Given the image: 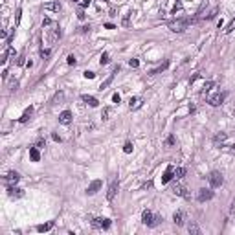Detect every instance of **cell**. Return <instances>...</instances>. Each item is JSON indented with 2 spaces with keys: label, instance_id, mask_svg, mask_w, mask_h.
<instances>
[{
  "label": "cell",
  "instance_id": "1",
  "mask_svg": "<svg viewBox=\"0 0 235 235\" xmlns=\"http://www.w3.org/2000/svg\"><path fill=\"white\" fill-rule=\"evenodd\" d=\"M160 221H162V217L153 215V211H149V209H145V211L142 213V222L145 224V226H156V224H160Z\"/></svg>",
  "mask_w": 235,
  "mask_h": 235
},
{
  "label": "cell",
  "instance_id": "2",
  "mask_svg": "<svg viewBox=\"0 0 235 235\" xmlns=\"http://www.w3.org/2000/svg\"><path fill=\"white\" fill-rule=\"evenodd\" d=\"M187 24H189L187 18H176V20L169 22V29H171V31H174V33H182V31H186Z\"/></svg>",
  "mask_w": 235,
  "mask_h": 235
},
{
  "label": "cell",
  "instance_id": "3",
  "mask_svg": "<svg viewBox=\"0 0 235 235\" xmlns=\"http://www.w3.org/2000/svg\"><path fill=\"white\" fill-rule=\"evenodd\" d=\"M208 180H209V186H211V187H221L222 182H224L222 174L219 173V171H211V173H209V176H208Z\"/></svg>",
  "mask_w": 235,
  "mask_h": 235
},
{
  "label": "cell",
  "instance_id": "4",
  "mask_svg": "<svg viewBox=\"0 0 235 235\" xmlns=\"http://www.w3.org/2000/svg\"><path fill=\"white\" fill-rule=\"evenodd\" d=\"M224 99H226V94H221V92H217V94H213V96H209L208 97V103L211 105V107H219V105H222L224 103Z\"/></svg>",
  "mask_w": 235,
  "mask_h": 235
},
{
  "label": "cell",
  "instance_id": "5",
  "mask_svg": "<svg viewBox=\"0 0 235 235\" xmlns=\"http://www.w3.org/2000/svg\"><path fill=\"white\" fill-rule=\"evenodd\" d=\"M118 189H119V182L118 180H112V182L108 184V189H107V198L108 200H114V197L118 195Z\"/></svg>",
  "mask_w": 235,
  "mask_h": 235
},
{
  "label": "cell",
  "instance_id": "6",
  "mask_svg": "<svg viewBox=\"0 0 235 235\" xmlns=\"http://www.w3.org/2000/svg\"><path fill=\"white\" fill-rule=\"evenodd\" d=\"M92 228H103V230H108L110 228V219H103V217H97L92 221Z\"/></svg>",
  "mask_w": 235,
  "mask_h": 235
},
{
  "label": "cell",
  "instance_id": "7",
  "mask_svg": "<svg viewBox=\"0 0 235 235\" xmlns=\"http://www.w3.org/2000/svg\"><path fill=\"white\" fill-rule=\"evenodd\" d=\"M213 198V191L211 189H198V193H197V200L198 202H206V200H211Z\"/></svg>",
  "mask_w": 235,
  "mask_h": 235
},
{
  "label": "cell",
  "instance_id": "8",
  "mask_svg": "<svg viewBox=\"0 0 235 235\" xmlns=\"http://www.w3.org/2000/svg\"><path fill=\"white\" fill-rule=\"evenodd\" d=\"M18 180H20V174H18L17 171H9L6 176H4V182H6L7 186H15Z\"/></svg>",
  "mask_w": 235,
  "mask_h": 235
},
{
  "label": "cell",
  "instance_id": "9",
  "mask_svg": "<svg viewBox=\"0 0 235 235\" xmlns=\"http://www.w3.org/2000/svg\"><path fill=\"white\" fill-rule=\"evenodd\" d=\"M101 186H103L101 180H94V182H90V186L87 187V195H96L99 189H101Z\"/></svg>",
  "mask_w": 235,
  "mask_h": 235
},
{
  "label": "cell",
  "instance_id": "10",
  "mask_svg": "<svg viewBox=\"0 0 235 235\" xmlns=\"http://www.w3.org/2000/svg\"><path fill=\"white\" fill-rule=\"evenodd\" d=\"M7 195L11 198H20V197H24V191L17 186H7Z\"/></svg>",
  "mask_w": 235,
  "mask_h": 235
},
{
  "label": "cell",
  "instance_id": "11",
  "mask_svg": "<svg viewBox=\"0 0 235 235\" xmlns=\"http://www.w3.org/2000/svg\"><path fill=\"white\" fill-rule=\"evenodd\" d=\"M173 178H174V167L169 166V167L166 169V173H163V176H162V184H169Z\"/></svg>",
  "mask_w": 235,
  "mask_h": 235
},
{
  "label": "cell",
  "instance_id": "12",
  "mask_svg": "<svg viewBox=\"0 0 235 235\" xmlns=\"http://www.w3.org/2000/svg\"><path fill=\"white\" fill-rule=\"evenodd\" d=\"M70 121H72V112H70V110H63L61 114H59V123L68 125Z\"/></svg>",
  "mask_w": 235,
  "mask_h": 235
},
{
  "label": "cell",
  "instance_id": "13",
  "mask_svg": "<svg viewBox=\"0 0 235 235\" xmlns=\"http://www.w3.org/2000/svg\"><path fill=\"white\" fill-rule=\"evenodd\" d=\"M142 105H143L142 97H131L129 99V108H131V110H136V108H140Z\"/></svg>",
  "mask_w": 235,
  "mask_h": 235
},
{
  "label": "cell",
  "instance_id": "14",
  "mask_svg": "<svg viewBox=\"0 0 235 235\" xmlns=\"http://www.w3.org/2000/svg\"><path fill=\"white\" fill-rule=\"evenodd\" d=\"M44 9H46V11L59 13V11H61V4H59V2H46V4H44Z\"/></svg>",
  "mask_w": 235,
  "mask_h": 235
},
{
  "label": "cell",
  "instance_id": "15",
  "mask_svg": "<svg viewBox=\"0 0 235 235\" xmlns=\"http://www.w3.org/2000/svg\"><path fill=\"white\" fill-rule=\"evenodd\" d=\"M171 191L174 195H178V197H187V193H186V187L184 186H180V184H176V186H173L171 187Z\"/></svg>",
  "mask_w": 235,
  "mask_h": 235
},
{
  "label": "cell",
  "instance_id": "16",
  "mask_svg": "<svg viewBox=\"0 0 235 235\" xmlns=\"http://www.w3.org/2000/svg\"><path fill=\"white\" fill-rule=\"evenodd\" d=\"M81 99H83L84 103H88L90 107H97V105H99V101H97V99L94 97V96H88V94H84V96H81Z\"/></svg>",
  "mask_w": 235,
  "mask_h": 235
},
{
  "label": "cell",
  "instance_id": "17",
  "mask_svg": "<svg viewBox=\"0 0 235 235\" xmlns=\"http://www.w3.org/2000/svg\"><path fill=\"white\" fill-rule=\"evenodd\" d=\"M173 222L176 224V226H182V224H184V213H182V211H174V215H173Z\"/></svg>",
  "mask_w": 235,
  "mask_h": 235
},
{
  "label": "cell",
  "instance_id": "18",
  "mask_svg": "<svg viewBox=\"0 0 235 235\" xmlns=\"http://www.w3.org/2000/svg\"><path fill=\"white\" fill-rule=\"evenodd\" d=\"M53 228V222L50 221V222H44V224H39L37 226V232L39 233H44V232H50V230Z\"/></svg>",
  "mask_w": 235,
  "mask_h": 235
},
{
  "label": "cell",
  "instance_id": "19",
  "mask_svg": "<svg viewBox=\"0 0 235 235\" xmlns=\"http://www.w3.org/2000/svg\"><path fill=\"white\" fill-rule=\"evenodd\" d=\"M187 230H189V233H193V235H198L200 233V228H198V224L195 222V221H191L187 224Z\"/></svg>",
  "mask_w": 235,
  "mask_h": 235
},
{
  "label": "cell",
  "instance_id": "20",
  "mask_svg": "<svg viewBox=\"0 0 235 235\" xmlns=\"http://www.w3.org/2000/svg\"><path fill=\"white\" fill-rule=\"evenodd\" d=\"M29 156H31L33 162H39V160H41V153H39V147H31V149H29Z\"/></svg>",
  "mask_w": 235,
  "mask_h": 235
},
{
  "label": "cell",
  "instance_id": "21",
  "mask_svg": "<svg viewBox=\"0 0 235 235\" xmlns=\"http://www.w3.org/2000/svg\"><path fill=\"white\" fill-rule=\"evenodd\" d=\"M31 114H33V107H28L26 110H24V114H22V118H20V123H26L29 118H31Z\"/></svg>",
  "mask_w": 235,
  "mask_h": 235
},
{
  "label": "cell",
  "instance_id": "22",
  "mask_svg": "<svg viewBox=\"0 0 235 235\" xmlns=\"http://www.w3.org/2000/svg\"><path fill=\"white\" fill-rule=\"evenodd\" d=\"M226 138H228V134H226V132H219V134H217V136H215V138H213V142H215V143H217V145H219V143H222V142H226Z\"/></svg>",
  "mask_w": 235,
  "mask_h": 235
},
{
  "label": "cell",
  "instance_id": "23",
  "mask_svg": "<svg viewBox=\"0 0 235 235\" xmlns=\"http://www.w3.org/2000/svg\"><path fill=\"white\" fill-rule=\"evenodd\" d=\"M112 79H114V74H110V76H108V77H107V79H105V81L101 83V87H99V90H105V88L108 87V84L112 83Z\"/></svg>",
  "mask_w": 235,
  "mask_h": 235
},
{
  "label": "cell",
  "instance_id": "24",
  "mask_svg": "<svg viewBox=\"0 0 235 235\" xmlns=\"http://www.w3.org/2000/svg\"><path fill=\"white\" fill-rule=\"evenodd\" d=\"M184 174H186V169L184 167H176L174 169V178H184Z\"/></svg>",
  "mask_w": 235,
  "mask_h": 235
},
{
  "label": "cell",
  "instance_id": "25",
  "mask_svg": "<svg viewBox=\"0 0 235 235\" xmlns=\"http://www.w3.org/2000/svg\"><path fill=\"white\" fill-rule=\"evenodd\" d=\"M108 61H110V57H108V53H101V57H99V64H108Z\"/></svg>",
  "mask_w": 235,
  "mask_h": 235
},
{
  "label": "cell",
  "instance_id": "26",
  "mask_svg": "<svg viewBox=\"0 0 235 235\" xmlns=\"http://www.w3.org/2000/svg\"><path fill=\"white\" fill-rule=\"evenodd\" d=\"M110 112H112V110H110V108H108V107H107V108H103V114H101L103 121H107V119H108V116H110Z\"/></svg>",
  "mask_w": 235,
  "mask_h": 235
},
{
  "label": "cell",
  "instance_id": "27",
  "mask_svg": "<svg viewBox=\"0 0 235 235\" xmlns=\"http://www.w3.org/2000/svg\"><path fill=\"white\" fill-rule=\"evenodd\" d=\"M233 29H235V18H233V20H232V22H230L228 26H226V29H224V31H226V33H232Z\"/></svg>",
  "mask_w": 235,
  "mask_h": 235
},
{
  "label": "cell",
  "instance_id": "28",
  "mask_svg": "<svg viewBox=\"0 0 235 235\" xmlns=\"http://www.w3.org/2000/svg\"><path fill=\"white\" fill-rule=\"evenodd\" d=\"M123 153H132V143L131 142H127V143H125V145H123Z\"/></svg>",
  "mask_w": 235,
  "mask_h": 235
},
{
  "label": "cell",
  "instance_id": "29",
  "mask_svg": "<svg viewBox=\"0 0 235 235\" xmlns=\"http://www.w3.org/2000/svg\"><path fill=\"white\" fill-rule=\"evenodd\" d=\"M35 147H39V149H44V147H46V142H44V138H39V140H37V145H35Z\"/></svg>",
  "mask_w": 235,
  "mask_h": 235
},
{
  "label": "cell",
  "instance_id": "30",
  "mask_svg": "<svg viewBox=\"0 0 235 235\" xmlns=\"http://www.w3.org/2000/svg\"><path fill=\"white\" fill-rule=\"evenodd\" d=\"M129 66H131V68H138L140 66V61H138V59H131V61H129Z\"/></svg>",
  "mask_w": 235,
  "mask_h": 235
},
{
  "label": "cell",
  "instance_id": "31",
  "mask_svg": "<svg viewBox=\"0 0 235 235\" xmlns=\"http://www.w3.org/2000/svg\"><path fill=\"white\" fill-rule=\"evenodd\" d=\"M167 64H169V63L166 61V63H163V64H162V66H160V68H156V70H153L151 74H153V76H154V74H158V72H162V70H166V68H167Z\"/></svg>",
  "mask_w": 235,
  "mask_h": 235
},
{
  "label": "cell",
  "instance_id": "32",
  "mask_svg": "<svg viewBox=\"0 0 235 235\" xmlns=\"http://www.w3.org/2000/svg\"><path fill=\"white\" fill-rule=\"evenodd\" d=\"M215 15H217V7H213V9H211V11H209V13L206 15V18H208V20H211V18L215 17Z\"/></svg>",
  "mask_w": 235,
  "mask_h": 235
},
{
  "label": "cell",
  "instance_id": "33",
  "mask_svg": "<svg viewBox=\"0 0 235 235\" xmlns=\"http://www.w3.org/2000/svg\"><path fill=\"white\" fill-rule=\"evenodd\" d=\"M166 143H167V147H173L174 145V136H173V134H171V136H167V142Z\"/></svg>",
  "mask_w": 235,
  "mask_h": 235
},
{
  "label": "cell",
  "instance_id": "34",
  "mask_svg": "<svg viewBox=\"0 0 235 235\" xmlns=\"http://www.w3.org/2000/svg\"><path fill=\"white\" fill-rule=\"evenodd\" d=\"M68 64H70V66H76V64H77V61H76V57H74V55H68Z\"/></svg>",
  "mask_w": 235,
  "mask_h": 235
},
{
  "label": "cell",
  "instance_id": "35",
  "mask_svg": "<svg viewBox=\"0 0 235 235\" xmlns=\"http://www.w3.org/2000/svg\"><path fill=\"white\" fill-rule=\"evenodd\" d=\"M41 57H42V59H48V57H50V50H44V48H42V50H41Z\"/></svg>",
  "mask_w": 235,
  "mask_h": 235
},
{
  "label": "cell",
  "instance_id": "36",
  "mask_svg": "<svg viewBox=\"0 0 235 235\" xmlns=\"http://www.w3.org/2000/svg\"><path fill=\"white\" fill-rule=\"evenodd\" d=\"M83 76L87 77V79H94V77H96V74H94V72H88V70H87V72L83 74Z\"/></svg>",
  "mask_w": 235,
  "mask_h": 235
},
{
  "label": "cell",
  "instance_id": "37",
  "mask_svg": "<svg viewBox=\"0 0 235 235\" xmlns=\"http://www.w3.org/2000/svg\"><path fill=\"white\" fill-rule=\"evenodd\" d=\"M211 87H213V83H211V81H208L206 84H204V90H202V94H206V92H208V90L211 88Z\"/></svg>",
  "mask_w": 235,
  "mask_h": 235
},
{
  "label": "cell",
  "instance_id": "38",
  "mask_svg": "<svg viewBox=\"0 0 235 235\" xmlns=\"http://www.w3.org/2000/svg\"><path fill=\"white\" fill-rule=\"evenodd\" d=\"M64 97V94L63 92H59V94H55V97H53V103H57V101H61V99Z\"/></svg>",
  "mask_w": 235,
  "mask_h": 235
},
{
  "label": "cell",
  "instance_id": "39",
  "mask_svg": "<svg viewBox=\"0 0 235 235\" xmlns=\"http://www.w3.org/2000/svg\"><path fill=\"white\" fill-rule=\"evenodd\" d=\"M52 24H53V20H52V18H44V20H42V26H52Z\"/></svg>",
  "mask_w": 235,
  "mask_h": 235
},
{
  "label": "cell",
  "instance_id": "40",
  "mask_svg": "<svg viewBox=\"0 0 235 235\" xmlns=\"http://www.w3.org/2000/svg\"><path fill=\"white\" fill-rule=\"evenodd\" d=\"M112 101H114V103H119V101H121V96H119V94H114V96H112Z\"/></svg>",
  "mask_w": 235,
  "mask_h": 235
},
{
  "label": "cell",
  "instance_id": "41",
  "mask_svg": "<svg viewBox=\"0 0 235 235\" xmlns=\"http://www.w3.org/2000/svg\"><path fill=\"white\" fill-rule=\"evenodd\" d=\"M52 138H53V142H61V136H59V134H55V132L52 134Z\"/></svg>",
  "mask_w": 235,
  "mask_h": 235
},
{
  "label": "cell",
  "instance_id": "42",
  "mask_svg": "<svg viewBox=\"0 0 235 235\" xmlns=\"http://www.w3.org/2000/svg\"><path fill=\"white\" fill-rule=\"evenodd\" d=\"M90 2H92V0H83L81 6H83V7H87V6H90Z\"/></svg>",
  "mask_w": 235,
  "mask_h": 235
},
{
  "label": "cell",
  "instance_id": "43",
  "mask_svg": "<svg viewBox=\"0 0 235 235\" xmlns=\"http://www.w3.org/2000/svg\"><path fill=\"white\" fill-rule=\"evenodd\" d=\"M17 64H24V55H20V57H18V61H17Z\"/></svg>",
  "mask_w": 235,
  "mask_h": 235
},
{
  "label": "cell",
  "instance_id": "44",
  "mask_svg": "<svg viewBox=\"0 0 235 235\" xmlns=\"http://www.w3.org/2000/svg\"><path fill=\"white\" fill-rule=\"evenodd\" d=\"M72 2H77V0H72Z\"/></svg>",
  "mask_w": 235,
  "mask_h": 235
}]
</instances>
